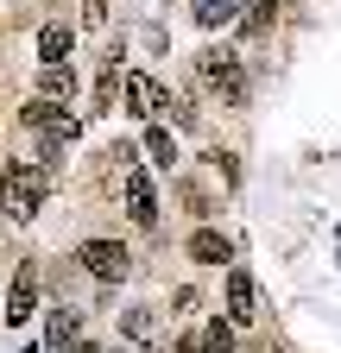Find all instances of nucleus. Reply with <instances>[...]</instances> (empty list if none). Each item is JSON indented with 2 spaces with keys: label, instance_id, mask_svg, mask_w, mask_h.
<instances>
[{
  "label": "nucleus",
  "instance_id": "nucleus-19",
  "mask_svg": "<svg viewBox=\"0 0 341 353\" xmlns=\"http://www.w3.org/2000/svg\"><path fill=\"white\" fill-rule=\"evenodd\" d=\"M170 353H202V341H177V347H170Z\"/></svg>",
  "mask_w": 341,
  "mask_h": 353
},
{
  "label": "nucleus",
  "instance_id": "nucleus-16",
  "mask_svg": "<svg viewBox=\"0 0 341 353\" xmlns=\"http://www.w3.org/2000/svg\"><path fill=\"white\" fill-rule=\"evenodd\" d=\"M240 7H246V32H266L272 13H278V0H240Z\"/></svg>",
  "mask_w": 341,
  "mask_h": 353
},
{
  "label": "nucleus",
  "instance_id": "nucleus-18",
  "mask_svg": "<svg viewBox=\"0 0 341 353\" xmlns=\"http://www.w3.org/2000/svg\"><path fill=\"white\" fill-rule=\"evenodd\" d=\"M82 26L101 32V26H108V0H82Z\"/></svg>",
  "mask_w": 341,
  "mask_h": 353
},
{
  "label": "nucleus",
  "instance_id": "nucleus-4",
  "mask_svg": "<svg viewBox=\"0 0 341 353\" xmlns=\"http://www.w3.org/2000/svg\"><path fill=\"white\" fill-rule=\"evenodd\" d=\"M196 70H202V82L215 88L228 108H240V101H246V70H240V57H234V51H202V57H196Z\"/></svg>",
  "mask_w": 341,
  "mask_h": 353
},
{
  "label": "nucleus",
  "instance_id": "nucleus-2",
  "mask_svg": "<svg viewBox=\"0 0 341 353\" xmlns=\"http://www.w3.org/2000/svg\"><path fill=\"white\" fill-rule=\"evenodd\" d=\"M26 132H38V145H45V158H57L64 145H76V132H82V120L70 114V101H51V95H38L26 114Z\"/></svg>",
  "mask_w": 341,
  "mask_h": 353
},
{
  "label": "nucleus",
  "instance_id": "nucleus-8",
  "mask_svg": "<svg viewBox=\"0 0 341 353\" xmlns=\"http://www.w3.org/2000/svg\"><path fill=\"white\" fill-rule=\"evenodd\" d=\"M26 316H38V272H19L13 290H7V322L19 328Z\"/></svg>",
  "mask_w": 341,
  "mask_h": 353
},
{
  "label": "nucleus",
  "instance_id": "nucleus-9",
  "mask_svg": "<svg viewBox=\"0 0 341 353\" xmlns=\"http://www.w3.org/2000/svg\"><path fill=\"white\" fill-rule=\"evenodd\" d=\"M190 259H196V265H222V259H234V240L215 234V228H196V234H190Z\"/></svg>",
  "mask_w": 341,
  "mask_h": 353
},
{
  "label": "nucleus",
  "instance_id": "nucleus-21",
  "mask_svg": "<svg viewBox=\"0 0 341 353\" xmlns=\"http://www.w3.org/2000/svg\"><path fill=\"white\" fill-rule=\"evenodd\" d=\"M26 353H38V347H26Z\"/></svg>",
  "mask_w": 341,
  "mask_h": 353
},
{
  "label": "nucleus",
  "instance_id": "nucleus-10",
  "mask_svg": "<svg viewBox=\"0 0 341 353\" xmlns=\"http://www.w3.org/2000/svg\"><path fill=\"white\" fill-rule=\"evenodd\" d=\"M70 51H76L70 26H45V32H38V57H45V63H70Z\"/></svg>",
  "mask_w": 341,
  "mask_h": 353
},
{
  "label": "nucleus",
  "instance_id": "nucleus-15",
  "mask_svg": "<svg viewBox=\"0 0 341 353\" xmlns=\"http://www.w3.org/2000/svg\"><path fill=\"white\" fill-rule=\"evenodd\" d=\"M202 353H234V322H208L202 328Z\"/></svg>",
  "mask_w": 341,
  "mask_h": 353
},
{
  "label": "nucleus",
  "instance_id": "nucleus-5",
  "mask_svg": "<svg viewBox=\"0 0 341 353\" xmlns=\"http://www.w3.org/2000/svg\"><path fill=\"white\" fill-rule=\"evenodd\" d=\"M126 101H133V114H146V120H158V114H170V120H190V108L170 95L164 82H152V76H126Z\"/></svg>",
  "mask_w": 341,
  "mask_h": 353
},
{
  "label": "nucleus",
  "instance_id": "nucleus-1",
  "mask_svg": "<svg viewBox=\"0 0 341 353\" xmlns=\"http://www.w3.org/2000/svg\"><path fill=\"white\" fill-rule=\"evenodd\" d=\"M45 196H51V164L13 158L7 170H0V208H7L13 221H32L38 208H45Z\"/></svg>",
  "mask_w": 341,
  "mask_h": 353
},
{
  "label": "nucleus",
  "instance_id": "nucleus-12",
  "mask_svg": "<svg viewBox=\"0 0 341 353\" xmlns=\"http://www.w3.org/2000/svg\"><path fill=\"white\" fill-rule=\"evenodd\" d=\"M120 88H126V76H120V57H108V63H101V76H95V108H101V114L120 101Z\"/></svg>",
  "mask_w": 341,
  "mask_h": 353
},
{
  "label": "nucleus",
  "instance_id": "nucleus-6",
  "mask_svg": "<svg viewBox=\"0 0 341 353\" xmlns=\"http://www.w3.org/2000/svg\"><path fill=\"white\" fill-rule=\"evenodd\" d=\"M120 196H126V214H133L139 228H152V221H158V196H152V183H146L139 164H120Z\"/></svg>",
  "mask_w": 341,
  "mask_h": 353
},
{
  "label": "nucleus",
  "instance_id": "nucleus-11",
  "mask_svg": "<svg viewBox=\"0 0 341 353\" xmlns=\"http://www.w3.org/2000/svg\"><path fill=\"white\" fill-rule=\"evenodd\" d=\"M38 95L70 101V95H76V70H70V63H45V70H38Z\"/></svg>",
  "mask_w": 341,
  "mask_h": 353
},
{
  "label": "nucleus",
  "instance_id": "nucleus-3",
  "mask_svg": "<svg viewBox=\"0 0 341 353\" xmlns=\"http://www.w3.org/2000/svg\"><path fill=\"white\" fill-rule=\"evenodd\" d=\"M76 265H82L95 284H120L126 272H133V252H126L120 240H82V246H76Z\"/></svg>",
  "mask_w": 341,
  "mask_h": 353
},
{
  "label": "nucleus",
  "instance_id": "nucleus-17",
  "mask_svg": "<svg viewBox=\"0 0 341 353\" xmlns=\"http://www.w3.org/2000/svg\"><path fill=\"white\" fill-rule=\"evenodd\" d=\"M70 341H76V316L57 309V316H51V347H70Z\"/></svg>",
  "mask_w": 341,
  "mask_h": 353
},
{
  "label": "nucleus",
  "instance_id": "nucleus-14",
  "mask_svg": "<svg viewBox=\"0 0 341 353\" xmlns=\"http://www.w3.org/2000/svg\"><path fill=\"white\" fill-rule=\"evenodd\" d=\"M146 152H152V164H164V170L177 164V139H170L164 126H152V132H146Z\"/></svg>",
  "mask_w": 341,
  "mask_h": 353
},
{
  "label": "nucleus",
  "instance_id": "nucleus-7",
  "mask_svg": "<svg viewBox=\"0 0 341 353\" xmlns=\"http://www.w3.org/2000/svg\"><path fill=\"white\" fill-rule=\"evenodd\" d=\"M228 322L246 328V322H260V284H253V272H228Z\"/></svg>",
  "mask_w": 341,
  "mask_h": 353
},
{
  "label": "nucleus",
  "instance_id": "nucleus-13",
  "mask_svg": "<svg viewBox=\"0 0 341 353\" xmlns=\"http://www.w3.org/2000/svg\"><path fill=\"white\" fill-rule=\"evenodd\" d=\"M196 26H208V32H215V26H234L240 19V0H196Z\"/></svg>",
  "mask_w": 341,
  "mask_h": 353
},
{
  "label": "nucleus",
  "instance_id": "nucleus-20",
  "mask_svg": "<svg viewBox=\"0 0 341 353\" xmlns=\"http://www.w3.org/2000/svg\"><path fill=\"white\" fill-rule=\"evenodd\" d=\"M70 353H95V341H70Z\"/></svg>",
  "mask_w": 341,
  "mask_h": 353
}]
</instances>
